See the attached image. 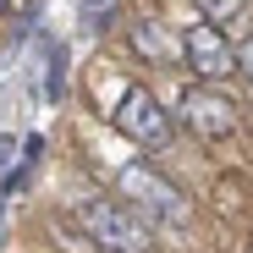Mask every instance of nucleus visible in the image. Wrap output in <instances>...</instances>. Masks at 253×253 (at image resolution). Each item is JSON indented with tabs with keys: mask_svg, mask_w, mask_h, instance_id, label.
Returning <instances> with one entry per match:
<instances>
[{
	"mask_svg": "<svg viewBox=\"0 0 253 253\" xmlns=\"http://www.w3.org/2000/svg\"><path fill=\"white\" fill-rule=\"evenodd\" d=\"M126 209H138V220L143 226H165V231H182L193 220V209H187V193L171 182V176H160L149 160H132V165H121V176H116Z\"/></svg>",
	"mask_w": 253,
	"mask_h": 253,
	"instance_id": "obj_1",
	"label": "nucleus"
},
{
	"mask_svg": "<svg viewBox=\"0 0 253 253\" xmlns=\"http://www.w3.org/2000/svg\"><path fill=\"white\" fill-rule=\"evenodd\" d=\"M77 220L105 253H149L154 237L138 220V209H126L121 198H77Z\"/></svg>",
	"mask_w": 253,
	"mask_h": 253,
	"instance_id": "obj_2",
	"label": "nucleus"
},
{
	"mask_svg": "<svg viewBox=\"0 0 253 253\" xmlns=\"http://www.w3.org/2000/svg\"><path fill=\"white\" fill-rule=\"evenodd\" d=\"M176 110H182V121L193 126V132L209 138V143H226L237 132V105H231L226 88H215V83H187L182 99H176Z\"/></svg>",
	"mask_w": 253,
	"mask_h": 253,
	"instance_id": "obj_3",
	"label": "nucleus"
},
{
	"mask_svg": "<svg viewBox=\"0 0 253 253\" xmlns=\"http://www.w3.org/2000/svg\"><path fill=\"white\" fill-rule=\"evenodd\" d=\"M182 55H187V66H193L198 83H226V77H237V44H231L215 22H193V28L182 33Z\"/></svg>",
	"mask_w": 253,
	"mask_h": 253,
	"instance_id": "obj_4",
	"label": "nucleus"
},
{
	"mask_svg": "<svg viewBox=\"0 0 253 253\" xmlns=\"http://www.w3.org/2000/svg\"><path fill=\"white\" fill-rule=\"evenodd\" d=\"M116 126L138 149H165L171 143V110H160V99L149 88H126L121 105H116Z\"/></svg>",
	"mask_w": 253,
	"mask_h": 253,
	"instance_id": "obj_5",
	"label": "nucleus"
},
{
	"mask_svg": "<svg viewBox=\"0 0 253 253\" xmlns=\"http://www.w3.org/2000/svg\"><path fill=\"white\" fill-rule=\"evenodd\" d=\"M132 44H138L143 55H154V61L171 55V44H165V33H160V22H154V17H143V22L132 28Z\"/></svg>",
	"mask_w": 253,
	"mask_h": 253,
	"instance_id": "obj_6",
	"label": "nucleus"
},
{
	"mask_svg": "<svg viewBox=\"0 0 253 253\" xmlns=\"http://www.w3.org/2000/svg\"><path fill=\"white\" fill-rule=\"evenodd\" d=\"M193 6H198V17H204V22H237L248 0H193Z\"/></svg>",
	"mask_w": 253,
	"mask_h": 253,
	"instance_id": "obj_7",
	"label": "nucleus"
},
{
	"mask_svg": "<svg viewBox=\"0 0 253 253\" xmlns=\"http://www.w3.org/2000/svg\"><path fill=\"white\" fill-rule=\"evenodd\" d=\"M44 88L61 99V44H50V77H44Z\"/></svg>",
	"mask_w": 253,
	"mask_h": 253,
	"instance_id": "obj_8",
	"label": "nucleus"
},
{
	"mask_svg": "<svg viewBox=\"0 0 253 253\" xmlns=\"http://www.w3.org/2000/svg\"><path fill=\"white\" fill-rule=\"evenodd\" d=\"M237 72H248V77H253V33L237 44Z\"/></svg>",
	"mask_w": 253,
	"mask_h": 253,
	"instance_id": "obj_9",
	"label": "nucleus"
},
{
	"mask_svg": "<svg viewBox=\"0 0 253 253\" xmlns=\"http://www.w3.org/2000/svg\"><path fill=\"white\" fill-rule=\"evenodd\" d=\"M11 149H17L11 138H0V165H6V160H11Z\"/></svg>",
	"mask_w": 253,
	"mask_h": 253,
	"instance_id": "obj_10",
	"label": "nucleus"
},
{
	"mask_svg": "<svg viewBox=\"0 0 253 253\" xmlns=\"http://www.w3.org/2000/svg\"><path fill=\"white\" fill-rule=\"evenodd\" d=\"M83 6H88V11H105V6H110V0H83Z\"/></svg>",
	"mask_w": 253,
	"mask_h": 253,
	"instance_id": "obj_11",
	"label": "nucleus"
},
{
	"mask_svg": "<svg viewBox=\"0 0 253 253\" xmlns=\"http://www.w3.org/2000/svg\"><path fill=\"white\" fill-rule=\"evenodd\" d=\"M0 11H11V0H0Z\"/></svg>",
	"mask_w": 253,
	"mask_h": 253,
	"instance_id": "obj_12",
	"label": "nucleus"
}]
</instances>
